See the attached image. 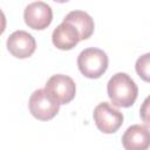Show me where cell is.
Returning a JSON list of instances; mask_svg holds the SVG:
<instances>
[{
  "mask_svg": "<svg viewBox=\"0 0 150 150\" xmlns=\"http://www.w3.org/2000/svg\"><path fill=\"white\" fill-rule=\"evenodd\" d=\"M107 91L111 103L118 108L131 107L138 95L137 84L125 73L112 75L107 84Z\"/></svg>",
  "mask_w": 150,
  "mask_h": 150,
  "instance_id": "cell-1",
  "label": "cell"
},
{
  "mask_svg": "<svg viewBox=\"0 0 150 150\" xmlns=\"http://www.w3.org/2000/svg\"><path fill=\"white\" fill-rule=\"evenodd\" d=\"M108 56L100 48H86L77 56V67L88 79H98L108 69Z\"/></svg>",
  "mask_w": 150,
  "mask_h": 150,
  "instance_id": "cell-2",
  "label": "cell"
},
{
  "mask_svg": "<svg viewBox=\"0 0 150 150\" xmlns=\"http://www.w3.org/2000/svg\"><path fill=\"white\" fill-rule=\"evenodd\" d=\"M60 103L43 88L35 90L28 102L30 114L39 121H49L60 110Z\"/></svg>",
  "mask_w": 150,
  "mask_h": 150,
  "instance_id": "cell-3",
  "label": "cell"
},
{
  "mask_svg": "<svg viewBox=\"0 0 150 150\" xmlns=\"http://www.w3.org/2000/svg\"><path fill=\"white\" fill-rule=\"evenodd\" d=\"M93 116L97 129L103 134L116 132L123 123V114L108 102L97 104L94 109Z\"/></svg>",
  "mask_w": 150,
  "mask_h": 150,
  "instance_id": "cell-4",
  "label": "cell"
},
{
  "mask_svg": "<svg viewBox=\"0 0 150 150\" xmlns=\"http://www.w3.org/2000/svg\"><path fill=\"white\" fill-rule=\"evenodd\" d=\"M45 89L60 103V104H67L73 101L76 94V86L71 77L63 75V74H56L53 75L46 83Z\"/></svg>",
  "mask_w": 150,
  "mask_h": 150,
  "instance_id": "cell-5",
  "label": "cell"
},
{
  "mask_svg": "<svg viewBox=\"0 0 150 150\" xmlns=\"http://www.w3.org/2000/svg\"><path fill=\"white\" fill-rule=\"evenodd\" d=\"M25 23L36 30L47 28L53 20V11L50 6L43 1H35L29 4L23 12Z\"/></svg>",
  "mask_w": 150,
  "mask_h": 150,
  "instance_id": "cell-6",
  "label": "cell"
},
{
  "mask_svg": "<svg viewBox=\"0 0 150 150\" xmlns=\"http://www.w3.org/2000/svg\"><path fill=\"white\" fill-rule=\"evenodd\" d=\"M7 49L16 59H27L32 56L36 48L35 39L26 30H15L7 39Z\"/></svg>",
  "mask_w": 150,
  "mask_h": 150,
  "instance_id": "cell-7",
  "label": "cell"
},
{
  "mask_svg": "<svg viewBox=\"0 0 150 150\" xmlns=\"http://www.w3.org/2000/svg\"><path fill=\"white\" fill-rule=\"evenodd\" d=\"M122 144L125 150H148L150 148V130L144 125L134 124L124 131Z\"/></svg>",
  "mask_w": 150,
  "mask_h": 150,
  "instance_id": "cell-8",
  "label": "cell"
},
{
  "mask_svg": "<svg viewBox=\"0 0 150 150\" xmlns=\"http://www.w3.org/2000/svg\"><path fill=\"white\" fill-rule=\"evenodd\" d=\"M52 41L56 48L61 50H70L81 41V38L73 25L62 21L53 30Z\"/></svg>",
  "mask_w": 150,
  "mask_h": 150,
  "instance_id": "cell-9",
  "label": "cell"
},
{
  "mask_svg": "<svg viewBox=\"0 0 150 150\" xmlns=\"http://www.w3.org/2000/svg\"><path fill=\"white\" fill-rule=\"evenodd\" d=\"M63 21L73 25L77 29L81 40L89 39L94 33V28H95L94 20L88 13H86L83 11H71V12H69L64 16Z\"/></svg>",
  "mask_w": 150,
  "mask_h": 150,
  "instance_id": "cell-10",
  "label": "cell"
},
{
  "mask_svg": "<svg viewBox=\"0 0 150 150\" xmlns=\"http://www.w3.org/2000/svg\"><path fill=\"white\" fill-rule=\"evenodd\" d=\"M137 75L145 82H150V53L139 56L135 63Z\"/></svg>",
  "mask_w": 150,
  "mask_h": 150,
  "instance_id": "cell-11",
  "label": "cell"
},
{
  "mask_svg": "<svg viewBox=\"0 0 150 150\" xmlns=\"http://www.w3.org/2000/svg\"><path fill=\"white\" fill-rule=\"evenodd\" d=\"M139 116L146 127H150V95L143 101L139 108Z\"/></svg>",
  "mask_w": 150,
  "mask_h": 150,
  "instance_id": "cell-12",
  "label": "cell"
}]
</instances>
